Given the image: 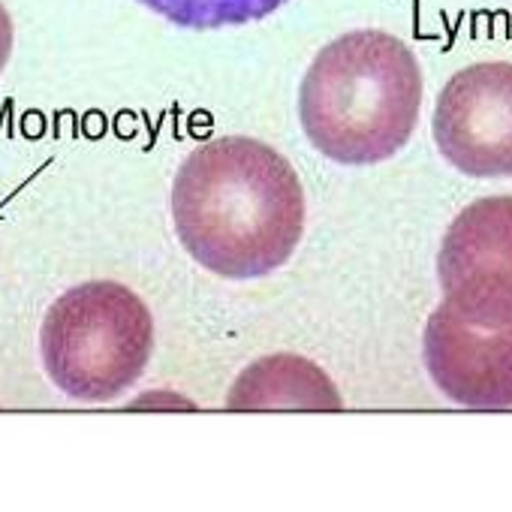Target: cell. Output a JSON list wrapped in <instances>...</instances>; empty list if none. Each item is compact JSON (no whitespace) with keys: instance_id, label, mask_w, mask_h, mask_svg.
<instances>
[{"instance_id":"obj_1","label":"cell","mask_w":512,"mask_h":512,"mask_svg":"<svg viewBox=\"0 0 512 512\" xmlns=\"http://www.w3.org/2000/svg\"><path fill=\"white\" fill-rule=\"evenodd\" d=\"M308 220L293 163L250 136H220L184 157L172 181L181 247L223 281H256L296 253Z\"/></svg>"},{"instance_id":"obj_2","label":"cell","mask_w":512,"mask_h":512,"mask_svg":"<svg viewBox=\"0 0 512 512\" xmlns=\"http://www.w3.org/2000/svg\"><path fill=\"white\" fill-rule=\"evenodd\" d=\"M422 109V67L386 31H350L317 52L299 85V121L311 145L341 166L392 160Z\"/></svg>"},{"instance_id":"obj_3","label":"cell","mask_w":512,"mask_h":512,"mask_svg":"<svg viewBox=\"0 0 512 512\" xmlns=\"http://www.w3.org/2000/svg\"><path fill=\"white\" fill-rule=\"evenodd\" d=\"M40 353L49 380L67 398L106 404L145 374L154 353V320L130 287L88 281L46 311Z\"/></svg>"},{"instance_id":"obj_4","label":"cell","mask_w":512,"mask_h":512,"mask_svg":"<svg viewBox=\"0 0 512 512\" xmlns=\"http://www.w3.org/2000/svg\"><path fill=\"white\" fill-rule=\"evenodd\" d=\"M437 281L461 317L512 323V193L476 199L455 214L440 241Z\"/></svg>"},{"instance_id":"obj_5","label":"cell","mask_w":512,"mask_h":512,"mask_svg":"<svg viewBox=\"0 0 512 512\" xmlns=\"http://www.w3.org/2000/svg\"><path fill=\"white\" fill-rule=\"evenodd\" d=\"M434 145L467 178H512V64L458 70L437 94Z\"/></svg>"},{"instance_id":"obj_6","label":"cell","mask_w":512,"mask_h":512,"mask_svg":"<svg viewBox=\"0 0 512 512\" xmlns=\"http://www.w3.org/2000/svg\"><path fill=\"white\" fill-rule=\"evenodd\" d=\"M422 359L431 383L452 404L470 410L512 407V323H476L440 302L425 323Z\"/></svg>"},{"instance_id":"obj_7","label":"cell","mask_w":512,"mask_h":512,"mask_svg":"<svg viewBox=\"0 0 512 512\" xmlns=\"http://www.w3.org/2000/svg\"><path fill=\"white\" fill-rule=\"evenodd\" d=\"M329 374L302 356H266L244 368L226 395L229 410H341Z\"/></svg>"},{"instance_id":"obj_8","label":"cell","mask_w":512,"mask_h":512,"mask_svg":"<svg viewBox=\"0 0 512 512\" xmlns=\"http://www.w3.org/2000/svg\"><path fill=\"white\" fill-rule=\"evenodd\" d=\"M160 19L187 31H217L263 22L290 0H136Z\"/></svg>"},{"instance_id":"obj_9","label":"cell","mask_w":512,"mask_h":512,"mask_svg":"<svg viewBox=\"0 0 512 512\" xmlns=\"http://www.w3.org/2000/svg\"><path fill=\"white\" fill-rule=\"evenodd\" d=\"M13 40H16L13 19H10L7 7L0 4V73H4V70H7V64H10V55H13Z\"/></svg>"}]
</instances>
